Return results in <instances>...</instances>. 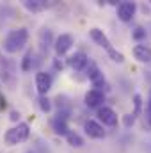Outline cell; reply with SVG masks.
<instances>
[{"mask_svg":"<svg viewBox=\"0 0 151 153\" xmlns=\"http://www.w3.org/2000/svg\"><path fill=\"white\" fill-rule=\"evenodd\" d=\"M27 41H29V30L25 29V27H21V29H16V30H11L5 39H4V50L7 52V53H16V52H20V50H23V46L27 45Z\"/></svg>","mask_w":151,"mask_h":153,"instance_id":"6da1fadb","label":"cell"},{"mask_svg":"<svg viewBox=\"0 0 151 153\" xmlns=\"http://www.w3.org/2000/svg\"><path fill=\"white\" fill-rule=\"evenodd\" d=\"M29 134H30L29 125H27V123H20L18 126L9 128V130L5 132L4 139H5V143H7L9 146H14V144H18V143L27 141V139H29Z\"/></svg>","mask_w":151,"mask_h":153,"instance_id":"7a4b0ae2","label":"cell"},{"mask_svg":"<svg viewBox=\"0 0 151 153\" xmlns=\"http://www.w3.org/2000/svg\"><path fill=\"white\" fill-rule=\"evenodd\" d=\"M0 76L4 80V84H7L11 89H14V85H16V64H14V61L0 57Z\"/></svg>","mask_w":151,"mask_h":153,"instance_id":"3957f363","label":"cell"},{"mask_svg":"<svg viewBox=\"0 0 151 153\" xmlns=\"http://www.w3.org/2000/svg\"><path fill=\"white\" fill-rule=\"evenodd\" d=\"M137 13V4L135 2H121L117 4V18L124 23L132 22Z\"/></svg>","mask_w":151,"mask_h":153,"instance_id":"277c9868","label":"cell"},{"mask_svg":"<svg viewBox=\"0 0 151 153\" xmlns=\"http://www.w3.org/2000/svg\"><path fill=\"white\" fill-rule=\"evenodd\" d=\"M52 75L46 71H38L36 73V89H38L39 96H46V93L52 89Z\"/></svg>","mask_w":151,"mask_h":153,"instance_id":"5b68a950","label":"cell"},{"mask_svg":"<svg viewBox=\"0 0 151 153\" xmlns=\"http://www.w3.org/2000/svg\"><path fill=\"white\" fill-rule=\"evenodd\" d=\"M73 43H75V39H73L71 34H61L59 38L55 39V43H53L55 53H57V55H64V53H68L70 48L73 46Z\"/></svg>","mask_w":151,"mask_h":153,"instance_id":"8992f818","label":"cell"},{"mask_svg":"<svg viewBox=\"0 0 151 153\" xmlns=\"http://www.w3.org/2000/svg\"><path fill=\"white\" fill-rule=\"evenodd\" d=\"M84 130H85V134H87L91 139H103V137H105L103 126H101L98 121H94V119H87V121L84 123Z\"/></svg>","mask_w":151,"mask_h":153,"instance_id":"52a82bcc","label":"cell"},{"mask_svg":"<svg viewBox=\"0 0 151 153\" xmlns=\"http://www.w3.org/2000/svg\"><path fill=\"white\" fill-rule=\"evenodd\" d=\"M84 102H85V105H87L89 109H96V107H100V105L105 102V94H103L101 91H98V89H91V91L85 93Z\"/></svg>","mask_w":151,"mask_h":153,"instance_id":"ba28073f","label":"cell"},{"mask_svg":"<svg viewBox=\"0 0 151 153\" xmlns=\"http://www.w3.org/2000/svg\"><path fill=\"white\" fill-rule=\"evenodd\" d=\"M89 36L91 39L98 45V46H101V48H105V50H109V48H112V45H110V39L107 38V34L101 30V29H98V27H93L91 30H89Z\"/></svg>","mask_w":151,"mask_h":153,"instance_id":"9c48e42d","label":"cell"},{"mask_svg":"<svg viewBox=\"0 0 151 153\" xmlns=\"http://www.w3.org/2000/svg\"><path fill=\"white\" fill-rule=\"evenodd\" d=\"M98 119L107 126H115L117 125V114L110 107H100L98 109Z\"/></svg>","mask_w":151,"mask_h":153,"instance_id":"30bf717a","label":"cell"},{"mask_svg":"<svg viewBox=\"0 0 151 153\" xmlns=\"http://www.w3.org/2000/svg\"><path fill=\"white\" fill-rule=\"evenodd\" d=\"M87 61H89V57H87L84 52H75L73 55H70V59H68V64H70V66H71L75 71H82V70L85 68Z\"/></svg>","mask_w":151,"mask_h":153,"instance_id":"8fae6325","label":"cell"},{"mask_svg":"<svg viewBox=\"0 0 151 153\" xmlns=\"http://www.w3.org/2000/svg\"><path fill=\"white\" fill-rule=\"evenodd\" d=\"M133 55L139 62H151V48L148 45H135L133 46Z\"/></svg>","mask_w":151,"mask_h":153,"instance_id":"7c38bea8","label":"cell"},{"mask_svg":"<svg viewBox=\"0 0 151 153\" xmlns=\"http://www.w3.org/2000/svg\"><path fill=\"white\" fill-rule=\"evenodd\" d=\"M52 5L53 4H46L43 0H23V7L30 13H39V11H43L46 7H52Z\"/></svg>","mask_w":151,"mask_h":153,"instance_id":"4fadbf2b","label":"cell"},{"mask_svg":"<svg viewBox=\"0 0 151 153\" xmlns=\"http://www.w3.org/2000/svg\"><path fill=\"white\" fill-rule=\"evenodd\" d=\"M52 128H53V132H55L57 135H68V134H70V128H68L66 119H61V117H53Z\"/></svg>","mask_w":151,"mask_h":153,"instance_id":"5bb4252c","label":"cell"},{"mask_svg":"<svg viewBox=\"0 0 151 153\" xmlns=\"http://www.w3.org/2000/svg\"><path fill=\"white\" fill-rule=\"evenodd\" d=\"M66 141H68V144L73 146V148H82V146H84V139H82L80 134H76V132H70V134L66 135Z\"/></svg>","mask_w":151,"mask_h":153,"instance_id":"9a60e30c","label":"cell"},{"mask_svg":"<svg viewBox=\"0 0 151 153\" xmlns=\"http://www.w3.org/2000/svg\"><path fill=\"white\" fill-rule=\"evenodd\" d=\"M84 70H85V76H87L89 80H93L94 76H96L98 73H100V71H101L94 61H87V64H85V68H84Z\"/></svg>","mask_w":151,"mask_h":153,"instance_id":"2e32d148","label":"cell"},{"mask_svg":"<svg viewBox=\"0 0 151 153\" xmlns=\"http://www.w3.org/2000/svg\"><path fill=\"white\" fill-rule=\"evenodd\" d=\"M39 41H41V46L48 50V45H52V30H50V29H41V32H39Z\"/></svg>","mask_w":151,"mask_h":153,"instance_id":"e0dca14e","label":"cell"},{"mask_svg":"<svg viewBox=\"0 0 151 153\" xmlns=\"http://www.w3.org/2000/svg\"><path fill=\"white\" fill-rule=\"evenodd\" d=\"M32 57H34V52L29 50V52L25 53L23 61H21V70H23V71H30V70H32Z\"/></svg>","mask_w":151,"mask_h":153,"instance_id":"ac0fdd59","label":"cell"},{"mask_svg":"<svg viewBox=\"0 0 151 153\" xmlns=\"http://www.w3.org/2000/svg\"><path fill=\"white\" fill-rule=\"evenodd\" d=\"M107 53H109V57L112 59L114 62H117V64H123V62H124V55H123L121 52H117L115 48H109Z\"/></svg>","mask_w":151,"mask_h":153,"instance_id":"d6986e66","label":"cell"},{"mask_svg":"<svg viewBox=\"0 0 151 153\" xmlns=\"http://www.w3.org/2000/svg\"><path fill=\"white\" fill-rule=\"evenodd\" d=\"M38 103H39V109H41L43 112H50V111H52V102H50L46 96H39Z\"/></svg>","mask_w":151,"mask_h":153,"instance_id":"ffe728a7","label":"cell"},{"mask_svg":"<svg viewBox=\"0 0 151 153\" xmlns=\"http://www.w3.org/2000/svg\"><path fill=\"white\" fill-rule=\"evenodd\" d=\"M146 36H148V32L144 27H135V30L132 32V38L135 41H142V39H146Z\"/></svg>","mask_w":151,"mask_h":153,"instance_id":"44dd1931","label":"cell"},{"mask_svg":"<svg viewBox=\"0 0 151 153\" xmlns=\"http://www.w3.org/2000/svg\"><path fill=\"white\" fill-rule=\"evenodd\" d=\"M133 105H135L133 116L137 117V116L142 112V96H141V94H135V96H133Z\"/></svg>","mask_w":151,"mask_h":153,"instance_id":"7402d4cb","label":"cell"},{"mask_svg":"<svg viewBox=\"0 0 151 153\" xmlns=\"http://www.w3.org/2000/svg\"><path fill=\"white\" fill-rule=\"evenodd\" d=\"M133 123H135V116H133V114H126L124 117H123V125H124L126 128L133 126Z\"/></svg>","mask_w":151,"mask_h":153,"instance_id":"603a6c76","label":"cell"},{"mask_svg":"<svg viewBox=\"0 0 151 153\" xmlns=\"http://www.w3.org/2000/svg\"><path fill=\"white\" fill-rule=\"evenodd\" d=\"M144 114H146V121H148V126L151 128V107H150V105H146V111H144Z\"/></svg>","mask_w":151,"mask_h":153,"instance_id":"cb8c5ba5","label":"cell"},{"mask_svg":"<svg viewBox=\"0 0 151 153\" xmlns=\"http://www.w3.org/2000/svg\"><path fill=\"white\" fill-rule=\"evenodd\" d=\"M53 66H55V70H62V68H64L62 61H59V59H55V61H53Z\"/></svg>","mask_w":151,"mask_h":153,"instance_id":"d4e9b609","label":"cell"},{"mask_svg":"<svg viewBox=\"0 0 151 153\" xmlns=\"http://www.w3.org/2000/svg\"><path fill=\"white\" fill-rule=\"evenodd\" d=\"M0 109H2V111L7 109V100H5L4 96H0Z\"/></svg>","mask_w":151,"mask_h":153,"instance_id":"484cf974","label":"cell"},{"mask_svg":"<svg viewBox=\"0 0 151 153\" xmlns=\"http://www.w3.org/2000/svg\"><path fill=\"white\" fill-rule=\"evenodd\" d=\"M11 119H13V121H18V119H20V112L13 111V112H11Z\"/></svg>","mask_w":151,"mask_h":153,"instance_id":"4316f807","label":"cell"},{"mask_svg":"<svg viewBox=\"0 0 151 153\" xmlns=\"http://www.w3.org/2000/svg\"><path fill=\"white\" fill-rule=\"evenodd\" d=\"M148 105L151 107V93H150V102H148Z\"/></svg>","mask_w":151,"mask_h":153,"instance_id":"83f0119b","label":"cell"}]
</instances>
